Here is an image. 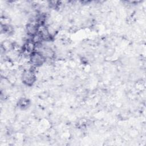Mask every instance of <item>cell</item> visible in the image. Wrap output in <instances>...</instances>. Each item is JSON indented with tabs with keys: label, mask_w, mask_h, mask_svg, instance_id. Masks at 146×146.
Here are the masks:
<instances>
[{
	"label": "cell",
	"mask_w": 146,
	"mask_h": 146,
	"mask_svg": "<svg viewBox=\"0 0 146 146\" xmlns=\"http://www.w3.org/2000/svg\"><path fill=\"white\" fill-rule=\"evenodd\" d=\"M45 61L46 58L40 52H33L30 54V62L33 66H40L42 65Z\"/></svg>",
	"instance_id": "1"
},
{
	"label": "cell",
	"mask_w": 146,
	"mask_h": 146,
	"mask_svg": "<svg viewBox=\"0 0 146 146\" xmlns=\"http://www.w3.org/2000/svg\"><path fill=\"white\" fill-rule=\"evenodd\" d=\"M27 104H28V102H27V99H22L21 100H20V101H19V106L21 107H22V108L27 106Z\"/></svg>",
	"instance_id": "3"
},
{
	"label": "cell",
	"mask_w": 146,
	"mask_h": 146,
	"mask_svg": "<svg viewBox=\"0 0 146 146\" xmlns=\"http://www.w3.org/2000/svg\"><path fill=\"white\" fill-rule=\"evenodd\" d=\"M22 82L27 86L33 85L35 80L36 76L34 72L31 70H27L23 72L22 76Z\"/></svg>",
	"instance_id": "2"
}]
</instances>
